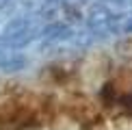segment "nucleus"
I'll return each mask as SVG.
<instances>
[{
	"label": "nucleus",
	"mask_w": 132,
	"mask_h": 130,
	"mask_svg": "<svg viewBox=\"0 0 132 130\" xmlns=\"http://www.w3.org/2000/svg\"><path fill=\"white\" fill-rule=\"evenodd\" d=\"M48 117V104L30 95L11 98L0 104V130H24L28 126H39Z\"/></svg>",
	"instance_id": "nucleus-1"
},
{
	"label": "nucleus",
	"mask_w": 132,
	"mask_h": 130,
	"mask_svg": "<svg viewBox=\"0 0 132 130\" xmlns=\"http://www.w3.org/2000/svg\"><path fill=\"white\" fill-rule=\"evenodd\" d=\"M102 100L104 106H108L111 111H117L121 115H132V69L117 74L104 87Z\"/></svg>",
	"instance_id": "nucleus-2"
}]
</instances>
